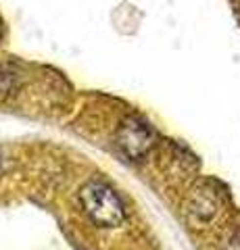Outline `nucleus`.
Instances as JSON below:
<instances>
[{"label":"nucleus","instance_id":"obj_1","mask_svg":"<svg viewBox=\"0 0 240 250\" xmlns=\"http://www.w3.org/2000/svg\"><path fill=\"white\" fill-rule=\"evenodd\" d=\"M80 205L90 221L100 228H117L126 219V207H123L121 198L115 194L111 186L96 182V179L82 186Z\"/></svg>","mask_w":240,"mask_h":250},{"label":"nucleus","instance_id":"obj_2","mask_svg":"<svg viewBox=\"0 0 240 250\" xmlns=\"http://www.w3.org/2000/svg\"><path fill=\"white\" fill-rule=\"evenodd\" d=\"M117 146L130 159H142V156L154 146V136L149 123L138 117H128L117 129Z\"/></svg>","mask_w":240,"mask_h":250},{"label":"nucleus","instance_id":"obj_3","mask_svg":"<svg viewBox=\"0 0 240 250\" xmlns=\"http://www.w3.org/2000/svg\"><path fill=\"white\" fill-rule=\"evenodd\" d=\"M215 210H218V202L211 194H207V190H195L188 202V215L195 221H209L215 215Z\"/></svg>","mask_w":240,"mask_h":250}]
</instances>
